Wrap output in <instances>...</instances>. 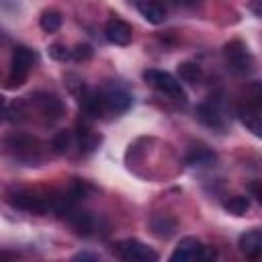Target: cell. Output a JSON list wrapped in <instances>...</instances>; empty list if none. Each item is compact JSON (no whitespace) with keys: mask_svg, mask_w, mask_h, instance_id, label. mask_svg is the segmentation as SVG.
<instances>
[{"mask_svg":"<svg viewBox=\"0 0 262 262\" xmlns=\"http://www.w3.org/2000/svg\"><path fill=\"white\" fill-rule=\"evenodd\" d=\"M143 80H145L151 88H156L158 92L168 94L170 98H174V100H178V102H186V94H184L180 82H178L172 74L162 72V70H145V72H143Z\"/></svg>","mask_w":262,"mask_h":262,"instance_id":"1","label":"cell"},{"mask_svg":"<svg viewBox=\"0 0 262 262\" xmlns=\"http://www.w3.org/2000/svg\"><path fill=\"white\" fill-rule=\"evenodd\" d=\"M223 55L227 61V68L233 74H250L254 70V57L248 51V47L242 41H229L223 47Z\"/></svg>","mask_w":262,"mask_h":262,"instance_id":"2","label":"cell"},{"mask_svg":"<svg viewBox=\"0 0 262 262\" xmlns=\"http://www.w3.org/2000/svg\"><path fill=\"white\" fill-rule=\"evenodd\" d=\"M33 51L25 45H16L14 51H12V61H10V76H8V88H16V86H23L25 80H27V74L33 66Z\"/></svg>","mask_w":262,"mask_h":262,"instance_id":"3","label":"cell"},{"mask_svg":"<svg viewBox=\"0 0 262 262\" xmlns=\"http://www.w3.org/2000/svg\"><path fill=\"white\" fill-rule=\"evenodd\" d=\"M8 203L16 209H23V211H33V213H45L49 209V201H45L43 196L35 194L33 190H27V188H12L8 192Z\"/></svg>","mask_w":262,"mask_h":262,"instance_id":"4","label":"cell"},{"mask_svg":"<svg viewBox=\"0 0 262 262\" xmlns=\"http://www.w3.org/2000/svg\"><path fill=\"white\" fill-rule=\"evenodd\" d=\"M117 254H119V258L129 260V262H156L158 260V254L149 246L141 244L139 239L119 242L117 244Z\"/></svg>","mask_w":262,"mask_h":262,"instance_id":"5","label":"cell"},{"mask_svg":"<svg viewBox=\"0 0 262 262\" xmlns=\"http://www.w3.org/2000/svg\"><path fill=\"white\" fill-rule=\"evenodd\" d=\"M100 96H102L104 113H115V115L125 113V111L131 106V102H133L131 94H129L123 86H117V84L106 86V88L100 92Z\"/></svg>","mask_w":262,"mask_h":262,"instance_id":"6","label":"cell"},{"mask_svg":"<svg viewBox=\"0 0 262 262\" xmlns=\"http://www.w3.org/2000/svg\"><path fill=\"white\" fill-rule=\"evenodd\" d=\"M172 262H190V260H203V244L192 237V235H186L178 242V246L174 248L172 256H170Z\"/></svg>","mask_w":262,"mask_h":262,"instance_id":"7","label":"cell"},{"mask_svg":"<svg viewBox=\"0 0 262 262\" xmlns=\"http://www.w3.org/2000/svg\"><path fill=\"white\" fill-rule=\"evenodd\" d=\"M104 37L115 43V45H129L131 39H133V31H131V25L121 20V18H111L104 27Z\"/></svg>","mask_w":262,"mask_h":262,"instance_id":"8","label":"cell"},{"mask_svg":"<svg viewBox=\"0 0 262 262\" xmlns=\"http://www.w3.org/2000/svg\"><path fill=\"white\" fill-rule=\"evenodd\" d=\"M239 121L254 133V135H262V125H260V102L258 100H246L244 106H239L237 111Z\"/></svg>","mask_w":262,"mask_h":262,"instance_id":"9","label":"cell"},{"mask_svg":"<svg viewBox=\"0 0 262 262\" xmlns=\"http://www.w3.org/2000/svg\"><path fill=\"white\" fill-rule=\"evenodd\" d=\"M239 252L246 254L248 258H258L262 252V231L260 229H250L239 235Z\"/></svg>","mask_w":262,"mask_h":262,"instance_id":"10","label":"cell"},{"mask_svg":"<svg viewBox=\"0 0 262 262\" xmlns=\"http://www.w3.org/2000/svg\"><path fill=\"white\" fill-rule=\"evenodd\" d=\"M137 10L151 25H162L166 20V8L158 0H137Z\"/></svg>","mask_w":262,"mask_h":262,"instance_id":"11","label":"cell"},{"mask_svg":"<svg viewBox=\"0 0 262 262\" xmlns=\"http://www.w3.org/2000/svg\"><path fill=\"white\" fill-rule=\"evenodd\" d=\"M66 219H68V223L72 225V229L78 235H90L92 229H94V219L86 211H74V207H72L66 213Z\"/></svg>","mask_w":262,"mask_h":262,"instance_id":"12","label":"cell"},{"mask_svg":"<svg viewBox=\"0 0 262 262\" xmlns=\"http://www.w3.org/2000/svg\"><path fill=\"white\" fill-rule=\"evenodd\" d=\"M149 227H151V233L160 239H168L174 231H176V219L168 213H158L151 217L149 221Z\"/></svg>","mask_w":262,"mask_h":262,"instance_id":"13","label":"cell"},{"mask_svg":"<svg viewBox=\"0 0 262 262\" xmlns=\"http://www.w3.org/2000/svg\"><path fill=\"white\" fill-rule=\"evenodd\" d=\"M35 102L39 106V111L47 117V119H59L61 113H63V106H61V100L53 94H39L35 96Z\"/></svg>","mask_w":262,"mask_h":262,"instance_id":"14","label":"cell"},{"mask_svg":"<svg viewBox=\"0 0 262 262\" xmlns=\"http://www.w3.org/2000/svg\"><path fill=\"white\" fill-rule=\"evenodd\" d=\"M196 119H199L203 125H207V127H215V129H221V127H223L219 108L213 106L211 102H203V104L196 106Z\"/></svg>","mask_w":262,"mask_h":262,"instance_id":"15","label":"cell"},{"mask_svg":"<svg viewBox=\"0 0 262 262\" xmlns=\"http://www.w3.org/2000/svg\"><path fill=\"white\" fill-rule=\"evenodd\" d=\"M39 25H41V29L45 33H55L61 27V14L57 10H45L39 16Z\"/></svg>","mask_w":262,"mask_h":262,"instance_id":"16","label":"cell"},{"mask_svg":"<svg viewBox=\"0 0 262 262\" xmlns=\"http://www.w3.org/2000/svg\"><path fill=\"white\" fill-rule=\"evenodd\" d=\"M178 76L182 82H188V84H196L199 78H201V68L192 61H182L178 66Z\"/></svg>","mask_w":262,"mask_h":262,"instance_id":"17","label":"cell"},{"mask_svg":"<svg viewBox=\"0 0 262 262\" xmlns=\"http://www.w3.org/2000/svg\"><path fill=\"white\" fill-rule=\"evenodd\" d=\"M213 158H215V156H213L207 147H203V145L192 147V149L186 154V162H188L190 166H203V164H209Z\"/></svg>","mask_w":262,"mask_h":262,"instance_id":"18","label":"cell"},{"mask_svg":"<svg viewBox=\"0 0 262 262\" xmlns=\"http://www.w3.org/2000/svg\"><path fill=\"white\" fill-rule=\"evenodd\" d=\"M225 211H229L231 215H244L248 209H250V199L248 196H242V194H235L231 199H227L223 203Z\"/></svg>","mask_w":262,"mask_h":262,"instance_id":"19","label":"cell"},{"mask_svg":"<svg viewBox=\"0 0 262 262\" xmlns=\"http://www.w3.org/2000/svg\"><path fill=\"white\" fill-rule=\"evenodd\" d=\"M72 139H74L72 131H68V129L57 131V133L53 135V141H51L53 151H55V154H66V151L70 149V145H72Z\"/></svg>","mask_w":262,"mask_h":262,"instance_id":"20","label":"cell"},{"mask_svg":"<svg viewBox=\"0 0 262 262\" xmlns=\"http://www.w3.org/2000/svg\"><path fill=\"white\" fill-rule=\"evenodd\" d=\"M78 143H80V149H84V151H92L96 145H98V137L88 129V127H80L78 129Z\"/></svg>","mask_w":262,"mask_h":262,"instance_id":"21","label":"cell"},{"mask_svg":"<svg viewBox=\"0 0 262 262\" xmlns=\"http://www.w3.org/2000/svg\"><path fill=\"white\" fill-rule=\"evenodd\" d=\"M47 55H49L51 59H55V61H66L68 57H72V53L68 51V47L61 45V43L49 45V47H47Z\"/></svg>","mask_w":262,"mask_h":262,"instance_id":"22","label":"cell"},{"mask_svg":"<svg viewBox=\"0 0 262 262\" xmlns=\"http://www.w3.org/2000/svg\"><path fill=\"white\" fill-rule=\"evenodd\" d=\"M70 53H72V57H74L76 61H88V59L92 57L94 49H92L88 43H78Z\"/></svg>","mask_w":262,"mask_h":262,"instance_id":"23","label":"cell"},{"mask_svg":"<svg viewBox=\"0 0 262 262\" xmlns=\"http://www.w3.org/2000/svg\"><path fill=\"white\" fill-rule=\"evenodd\" d=\"M248 190H250L258 201H262V192H260V182H258V180L250 182V184H248Z\"/></svg>","mask_w":262,"mask_h":262,"instance_id":"24","label":"cell"},{"mask_svg":"<svg viewBox=\"0 0 262 262\" xmlns=\"http://www.w3.org/2000/svg\"><path fill=\"white\" fill-rule=\"evenodd\" d=\"M74 260H98V256H96V254H86V252H82V254H76Z\"/></svg>","mask_w":262,"mask_h":262,"instance_id":"25","label":"cell"},{"mask_svg":"<svg viewBox=\"0 0 262 262\" xmlns=\"http://www.w3.org/2000/svg\"><path fill=\"white\" fill-rule=\"evenodd\" d=\"M172 2L182 4V6H196V4H199V0H172Z\"/></svg>","mask_w":262,"mask_h":262,"instance_id":"26","label":"cell"},{"mask_svg":"<svg viewBox=\"0 0 262 262\" xmlns=\"http://www.w3.org/2000/svg\"><path fill=\"white\" fill-rule=\"evenodd\" d=\"M4 115H8V106H6V100L0 96V117H4Z\"/></svg>","mask_w":262,"mask_h":262,"instance_id":"27","label":"cell"},{"mask_svg":"<svg viewBox=\"0 0 262 262\" xmlns=\"http://www.w3.org/2000/svg\"><path fill=\"white\" fill-rule=\"evenodd\" d=\"M258 2H260V0H254V4H252V8H254V12H256V14L260 16V8H258Z\"/></svg>","mask_w":262,"mask_h":262,"instance_id":"28","label":"cell"},{"mask_svg":"<svg viewBox=\"0 0 262 262\" xmlns=\"http://www.w3.org/2000/svg\"><path fill=\"white\" fill-rule=\"evenodd\" d=\"M2 258H10V254H6V252H0V260Z\"/></svg>","mask_w":262,"mask_h":262,"instance_id":"29","label":"cell"},{"mask_svg":"<svg viewBox=\"0 0 262 262\" xmlns=\"http://www.w3.org/2000/svg\"><path fill=\"white\" fill-rule=\"evenodd\" d=\"M0 37H2V33H0Z\"/></svg>","mask_w":262,"mask_h":262,"instance_id":"30","label":"cell"}]
</instances>
